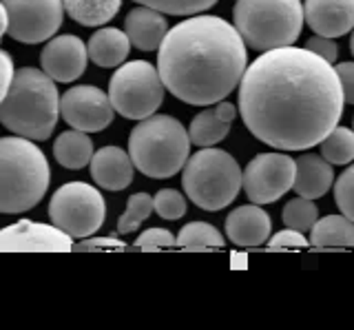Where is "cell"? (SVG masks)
Instances as JSON below:
<instances>
[{
  "label": "cell",
  "mask_w": 354,
  "mask_h": 330,
  "mask_svg": "<svg viewBox=\"0 0 354 330\" xmlns=\"http://www.w3.org/2000/svg\"><path fill=\"white\" fill-rule=\"evenodd\" d=\"M339 75L317 53L277 47L250 62L239 80V113L246 129L279 151L317 147L343 113Z\"/></svg>",
  "instance_id": "1"
},
{
  "label": "cell",
  "mask_w": 354,
  "mask_h": 330,
  "mask_svg": "<svg viewBox=\"0 0 354 330\" xmlns=\"http://www.w3.org/2000/svg\"><path fill=\"white\" fill-rule=\"evenodd\" d=\"M248 67L246 42L219 16H193L171 27L160 45L158 73L177 100L217 104L239 84Z\"/></svg>",
  "instance_id": "2"
},
{
  "label": "cell",
  "mask_w": 354,
  "mask_h": 330,
  "mask_svg": "<svg viewBox=\"0 0 354 330\" xmlns=\"http://www.w3.org/2000/svg\"><path fill=\"white\" fill-rule=\"evenodd\" d=\"M60 118V93L55 80L33 67L14 71L5 98L0 100V122L11 134L33 142L51 138Z\"/></svg>",
  "instance_id": "3"
},
{
  "label": "cell",
  "mask_w": 354,
  "mask_h": 330,
  "mask_svg": "<svg viewBox=\"0 0 354 330\" xmlns=\"http://www.w3.org/2000/svg\"><path fill=\"white\" fill-rule=\"evenodd\" d=\"M51 182L40 147L27 138H0V213H25L38 206Z\"/></svg>",
  "instance_id": "4"
},
{
  "label": "cell",
  "mask_w": 354,
  "mask_h": 330,
  "mask_svg": "<svg viewBox=\"0 0 354 330\" xmlns=\"http://www.w3.org/2000/svg\"><path fill=\"white\" fill-rule=\"evenodd\" d=\"M191 138L173 116H149L131 131L129 156L133 167L147 178L166 180L180 173L188 160Z\"/></svg>",
  "instance_id": "5"
},
{
  "label": "cell",
  "mask_w": 354,
  "mask_h": 330,
  "mask_svg": "<svg viewBox=\"0 0 354 330\" xmlns=\"http://www.w3.org/2000/svg\"><path fill=\"white\" fill-rule=\"evenodd\" d=\"M235 29L254 51L295 45L304 29L301 0H237Z\"/></svg>",
  "instance_id": "6"
},
{
  "label": "cell",
  "mask_w": 354,
  "mask_h": 330,
  "mask_svg": "<svg viewBox=\"0 0 354 330\" xmlns=\"http://www.w3.org/2000/svg\"><path fill=\"white\" fill-rule=\"evenodd\" d=\"M182 186L188 200L204 211H221L241 189V169L230 153L202 147L182 167Z\"/></svg>",
  "instance_id": "7"
},
{
  "label": "cell",
  "mask_w": 354,
  "mask_h": 330,
  "mask_svg": "<svg viewBox=\"0 0 354 330\" xmlns=\"http://www.w3.org/2000/svg\"><path fill=\"white\" fill-rule=\"evenodd\" d=\"M109 100L127 120H144L153 116L164 100V84L158 67L147 60L122 62L109 80Z\"/></svg>",
  "instance_id": "8"
},
{
  "label": "cell",
  "mask_w": 354,
  "mask_h": 330,
  "mask_svg": "<svg viewBox=\"0 0 354 330\" xmlns=\"http://www.w3.org/2000/svg\"><path fill=\"white\" fill-rule=\"evenodd\" d=\"M106 217V202L100 189L86 182H66L53 193L49 219L73 239L91 237Z\"/></svg>",
  "instance_id": "9"
},
{
  "label": "cell",
  "mask_w": 354,
  "mask_h": 330,
  "mask_svg": "<svg viewBox=\"0 0 354 330\" xmlns=\"http://www.w3.org/2000/svg\"><path fill=\"white\" fill-rule=\"evenodd\" d=\"M7 9V34L25 45L55 36L64 18L62 0H0Z\"/></svg>",
  "instance_id": "10"
},
{
  "label": "cell",
  "mask_w": 354,
  "mask_h": 330,
  "mask_svg": "<svg viewBox=\"0 0 354 330\" xmlns=\"http://www.w3.org/2000/svg\"><path fill=\"white\" fill-rule=\"evenodd\" d=\"M295 182V160L286 153H259L241 173V186L252 204H270L283 197Z\"/></svg>",
  "instance_id": "11"
},
{
  "label": "cell",
  "mask_w": 354,
  "mask_h": 330,
  "mask_svg": "<svg viewBox=\"0 0 354 330\" xmlns=\"http://www.w3.org/2000/svg\"><path fill=\"white\" fill-rule=\"evenodd\" d=\"M115 109L111 104L109 95L93 84L73 86L64 95H60V116L66 125H71L84 134L106 129L113 122Z\"/></svg>",
  "instance_id": "12"
},
{
  "label": "cell",
  "mask_w": 354,
  "mask_h": 330,
  "mask_svg": "<svg viewBox=\"0 0 354 330\" xmlns=\"http://www.w3.org/2000/svg\"><path fill=\"white\" fill-rule=\"evenodd\" d=\"M73 237L53 224H40L31 219L0 228V253H69Z\"/></svg>",
  "instance_id": "13"
},
{
  "label": "cell",
  "mask_w": 354,
  "mask_h": 330,
  "mask_svg": "<svg viewBox=\"0 0 354 330\" xmlns=\"http://www.w3.org/2000/svg\"><path fill=\"white\" fill-rule=\"evenodd\" d=\"M86 45L71 34L51 38L40 53V67L55 82H73L86 69Z\"/></svg>",
  "instance_id": "14"
},
{
  "label": "cell",
  "mask_w": 354,
  "mask_h": 330,
  "mask_svg": "<svg viewBox=\"0 0 354 330\" xmlns=\"http://www.w3.org/2000/svg\"><path fill=\"white\" fill-rule=\"evenodd\" d=\"M304 23L317 36H346L354 29V0H306Z\"/></svg>",
  "instance_id": "15"
},
{
  "label": "cell",
  "mask_w": 354,
  "mask_h": 330,
  "mask_svg": "<svg viewBox=\"0 0 354 330\" xmlns=\"http://www.w3.org/2000/svg\"><path fill=\"white\" fill-rule=\"evenodd\" d=\"M270 215L259 204L239 206L226 217L228 239L243 248L266 244V239L270 237Z\"/></svg>",
  "instance_id": "16"
},
{
  "label": "cell",
  "mask_w": 354,
  "mask_h": 330,
  "mask_svg": "<svg viewBox=\"0 0 354 330\" xmlns=\"http://www.w3.org/2000/svg\"><path fill=\"white\" fill-rule=\"evenodd\" d=\"M91 178L106 191H124L133 182L131 156L120 147H102L91 156Z\"/></svg>",
  "instance_id": "17"
},
{
  "label": "cell",
  "mask_w": 354,
  "mask_h": 330,
  "mask_svg": "<svg viewBox=\"0 0 354 330\" xmlns=\"http://www.w3.org/2000/svg\"><path fill=\"white\" fill-rule=\"evenodd\" d=\"M332 184H335V171H332V164L321 156L306 153V156L295 160L292 189L299 197L317 200V197H324L330 191Z\"/></svg>",
  "instance_id": "18"
},
{
  "label": "cell",
  "mask_w": 354,
  "mask_h": 330,
  "mask_svg": "<svg viewBox=\"0 0 354 330\" xmlns=\"http://www.w3.org/2000/svg\"><path fill=\"white\" fill-rule=\"evenodd\" d=\"M237 118V107L226 100H219L217 107L206 109V111L197 113L193 118L191 127H188V138L191 145L197 147H213L221 142L230 131L232 120Z\"/></svg>",
  "instance_id": "19"
},
{
  "label": "cell",
  "mask_w": 354,
  "mask_h": 330,
  "mask_svg": "<svg viewBox=\"0 0 354 330\" xmlns=\"http://www.w3.org/2000/svg\"><path fill=\"white\" fill-rule=\"evenodd\" d=\"M124 34L129 36L131 45H136L140 51H155L160 49L162 40L169 31L164 14L155 12L151 7H136L124 18Z\"/></svg>",
  "instance_id": "20"
},
{
  "label": "cell",
  "mask_w": 354,
  "mask_h": 330,
  "mask_svg": "<svg viewBox=\"0 0 354 330\" xmlns=\"http://www.w3.org/2000/svg\"><path fill=\"white\" fill-rule=\"evenodd\" d=\"M131 51V40L124 31L115 27H104L95 31L86 42V53L97 67H120Z\"/></svg>",
  "instance_id": "21"
},
{
  "label": "cell",
  "mask_w": 354,
  "mask_h": 330,
  "mask_svg": "<svg viewBox=\"0 0 354 330\" xmlns=\"http://www.w3.org/2000/svg\"><path fill=\"white\" fill-rule=\"evenodd\" d=\"M53 156L58 160L60 167L80 171L84 169L93 156V142L84 131H64L53 142Z\"/></svg>",
  "instance_id": "22"
},
{
  "label": "cell",
  "mask_w": 354,
  "mask_h": 330,
  "mask_svg": "<svg viewBox=\"0 0 354 330\" xmlns=\"http://www.w3.org/2000/svg\"><path fill=\"white\" fill-rule=\"evenodd\" d=\"M310 241L319 248L354 246V222L346 215H326L310 228Z\"/></svg>",
  "instance_id": "23"
},
{
  "label": "cell",
  "mask_w": 354,
  "mask_h": 330,
  "mask_svg": "<svg viewBox=\"0 0 354 330\" xmlns=\"http://www.w3.org/2000/svg\"><path fill=\"white\" fill-rule=\"evenodd\" d=\"M62 5L66 16L75 23L84 27H100L106 25L120 12L122 0H62Z\"/></svg>",
  "instance_id": "24"
},
{
  "label": "cell",
  "mask_w": 354,
  "mask_h": 330,
  "mask_svg": "<svg viewBox=\"0 0 354 330\" xmlns=\"http://www.w3.org/2000/svg\"><path fill=\"white\" fill-rule=\"evenodd\" d=\"M175 244L188 250L224 248V235H221L213 224L191 222L180 230V235L175 237Z\"/></svg>",
  "instance_id": "25"
},
{
  "label": "cell",
  "mask_w": 354,
  "mask_h": 330,
  "mask_svg": "<svg viewBox=\"0 0 354 330\" xmlns=\"http://www.w3.org/2000/svg\"><path fill=\"white\" fill-rule=\"evenodd\" d=\"M321 158L330 164H348L354 160V131L348 127H335L319 142Z\"/></svg>",
  "instance_id": "26"
},
{
  "label": "cell",
  "mask_w": 354,
  "mask_h": 330,
  "mask_svg": "<svg viewBox=\"0 0 354 330\" xmlns=\"http://www.w3.org/2000/svg\"><path fill=\"white\" fill-rule=\"evenodd\" d=\"M153 213V197L149 193H136L129 197L127 202V211L118 219V233L120 235H129L136 228H140V224Z\"/></svg>",
  "instance_id": "27"
},
{
  "label": "cell",
  "mask_w": 354,
  "mask_h": 330,
  "mask_svg": "<svg viewBox=\"0 0 354 330\" xmlns=\"http://www.w3.org/2000/svg\"><path fill=\"white\" fill-rule=\"evenodd\" d=\"M281 219L288 228L306 233V230H310L317 222V206L313 204V200H308V197H295V200H290L283 206Z\"/></svg>",
  "instance_id": "28"
},
{
  "label": "cell",
  "mask_w": 354,
  "mask_h": 330,
  "mask_svg": "<svg viewBox=\"0 0 354 330\" xmlns=\"http://www.w3.org/2000/svg\"><path fill=\"white\" fill-rule=\"evenodd\" d=\"M144 7H151L160 14L171 16H195L213 7L217 0H133Z\"/></svg>",
  "instance_id": "29"
},
{
  "label": "cell",
  "mask_w": 354,
  "mask_h": 330,
  "mask_svg": "<svg viewBox=\"0 0 354 330\" xmlns=\"http://www.w3.org/2000/svg\"><path fill=\"white\" fill-rule=\"evenodd\" d=\"M153 211L162 219H180L186 215V197L175 189H162L153 197Z\"/></svg>",
  "instance_id": "30"
},
{
  "label": "cell",
  "mask_w": 354,
  "mask_h": 330,
  "mask_svg": "<svg viewBox=\"0 0 354 330\" xmlns=\"http://www.w3.org/2000/svg\"><path fill=\"white\" fill-rule=\"evenodd\" d=\"M335 202L341 208V213L354 222V164L337 178Z\"/></svg>",
  "instance_id": "31"
},
{
  "label": "cell",
  "mask_w": 354,
  "mask_h": 330,
  "mask_svg": "<svg viewBox=\"0 0 354 330\" xmlns=\"http://www.w3.org/2000/svg\"><path fill=\"white\" fill-rule=\"evenodd\" d=\"M175 246V235L166 228H149L136 239V248L140 250H160Z\"/></svg>",
  "instance_id": "32"
},
{
  "label": "cell",
  "mask_w": 354,
  "mask_h": 330,
  "mask_svg": "<svg viewBox=\"0 0 354 330\" xmlns=\"http://www.w3.org/2000/svg\"><path fill=\"white\" fill-rule=\"evenodd\" d=\"M308 244V239L304 237L301 230H295V228H286L279 230L272 239L268 237V248L270 250H279V248H304Z\"/></svg>",
  "instance_id": "33"
},
{
  "label": "cell",
  "mask_w": 354,
  "mask_h": 330,
  "mask_svg": "<svg viewBox=\"0 0 354 330\" xmlns=\"http://www.w3.org/2000/svg\"><path fill=\"white\" fill-rule=\"evenodd\" d=\"M306 49L317 53L319 58H324L326 62H335L339 56V45L335 38H326V36H313L306 42Z\"/></svg>",
  "instance_id": "34"
},
{
  "label": "cell",
  "mask_w": 354,
  "mask_h": 330,
  "mask_svg": "<svg viewBox=\"0 0 354 330\" xmlns=\"http://www.w3.org/2000/svg\"><path fill=\"white\" fill-rule=\"evenodd\" d=\"M337 75L341 82V91H343V102L354 104V62H341L337 64Z\"/></svg>",
  "instance_id": "35"
},
{
  "label": "cell",
  "mask_w": 354,
  "mask_h": 330,
  "mask_svg": "<svg viewBox=\"0 0 354 330\" xmlns=\"http://www.w3.org/2000/svg\"><path fill=\"white\" fill-rule=\"evenodd\" d=\"M124 248H127L124 241L115 237H91V239L84 237L75 246V250H124Z\"/></svg>",
  "instance_id": "36"
},
{
  "label": "cell",
  "mask_w": 354,
  "mask_h": 330,
  "mask_svg": "<svg viewBox=\"0 0 354 330\" xmlns=\"http://www.w3.org/2000/svg\"><path fill=\"white\" fill-rule=\"evenodd\" d=\"M11 78H14V60L5 49H0V100L5 98Z\"/></svg>",
  "instance_id": "37"
},
{
  "label": "cell",
  "mask_w": 354,
  "mask_h": 330,
  "mask_svg": "<svg viewBox=\"0 0 354 330\" xmlns=\"http://www.w3.org/2000/svg\"><path fill=\"white\" fill-rule=\"evenodd\" d=\"M7 25H9V20H7V9L5 5L0 3V38H3L7 34Z\"/></svg>",
  "instance_id": "38"
},
{
  "label": "cell",
  "mask_w": 354,
  "mask_h": 330,
  "mask_svg": "<svg viewBox=\"0 0 354 330\" xmlns=\"http://www.w3.org/2000/svg\"><path fill=\"white\" fill-rule=\"evenodd\" d=\"M350 51L354 53V34H352V38H350Z\"/></svg>",
  "instance_id": "39"
}]
</instances>
